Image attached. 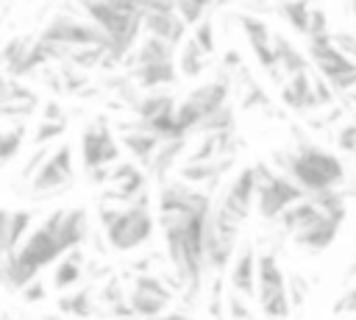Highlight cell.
<instances>
[{
	"label": "cell",
	"instance_id": "obj_1",
	"mask_svg": "<svg viewBox=\"0 0 356 320\" xmlns=\"http://www.w3.org/2000/svg\"><path fill=\"white\" fill-rule=\"evenodd\" d=\"M159 220L164 228L170 262L178 273V287L186 284V298H195L206 267V237L211 228V200L189 184H167L159 192Z\"/></svg>",
	"mask_w": 356,
	"mask_h": 320
},
{
	"label": "cell",
	"instance_id": "obj_2",
	"mask_svg": "<svg viewBox=\"0 0 356 320\" xmlns=\"http://www.w3.org/2000/svg\"><path fill=\"white\" fill-rule=\"evenodd\" d=\"M281 164H284L286 175H292L309 195L337 189L345 178L342 161L334 153H328L323 147H314L309 142H300L298 150L281 156Z\"/></svg>",
	"mask_w": 356,
	"mask_h": 320
},
{
	"label": "cell",
	"instance_id": "obj_3",
	"mask_svg": "<svg viewBox=\"0 0 356 320\" xmlns=\"http://www.w3.org/2000/svg\"><path fill=\"white\" fill-rule=\"evenodd\" d=\"M100 220L106 228V239L117 250H131L139 248L145 239L153 234V217H150V203L147 192H139L128 209H100Z\"/></svg>",
	"mask_w": 356,
	"mask_h": 320
},
{
	"label": "cell",
	"instance_id": "obj_4",
	"mask_svg": "<svg viewBox=\"0 0 356 320\" xmlns=\"http://www.w3.org/2000/svg\"><path fill=\"white\" fill-rule=\"evenodd\" d=\"M225 100H228V81H225V75L220 72L217 81L197 86V89L189 92V97L175 109L178 134L186 136L189 131H197V125H200L209 114H214L220 106H225Z\"/></svg>",
	"mask_w": 356,
	"mask_h": 320
},
{
	"label": "cell",
	"instance_id": "obj_5",
	"mask_svg": "<svg viewBox=\"0 0 356 320\" xmlns=\"http://www.w3.org/2000/svg\"><path fill=\"white\" fill-rule=\"evenodd\" d=\"M259 173V192H256V203L264 220H275L281 217V211L286 206H292L295 200L306 198L309 192L292 178V175H275L270 170H264V164H256Z\"/></svg>",
	"mask_w": 356,
	"mask_h": 320
},
{
	"label": "cell",
	"instance_id": "obj_6",
	"mask_svg": "<svg viewBox=\"0 0 356 320\" xmlns=\"http://www.w3.org/2000/svg\"><path fill=\"white\" fill-rule=\"evenodd\" d=\"M259 303L264 314L284 317L289 314V295H286V278L275 262L273 253L259 256V287H256Z\"/></svg>",
	"mask_w": 356,
	"mask_h": 320
},
{
	"label": "cell",
	"instance_id": "obj_7",
	"mask_svg": "<svg viewBox=\"0 0 356 320\" xmlns=\"http://www.w3.org/2000/svg\"><path fill=\"white\" fill-rule=\"evenodd\" d=\"M42 39L56 42V45H64L70 50L72 47H86V45H103V47H108V33L100 25H83V22L70 19V17H56L44 28Z\"/></svg>",
	"mask_w": 356,
	"mask_h": 320
},
{
	"label": "cell",
	"instance_id": "obj_8",
	"mask_svg": "<svg viewBox=\"0 0 356 320\" xmlns=\"http://www.w3.org/2000/svg\"><path fill=\"white\" fill-rule=\"evenodd\" d=\"M72 181V150L70 145H61L56 153H50L42 167L33 173L31 178V186L36 195H47L50 189H58V186H70Z\"/></svg>",
	"mask_w": 356,
	"mask_h": 320
},
{
	"label": "cell",
	"instance_id": "obj_9",
	"mask_svg": "<svg viewBox=\"0 0 356 320\" xmlns=\"http://www.w3.org/2000/svg\"><path fill=\"white\" fill-rule=\"evenodd\" d=\"M81 156H83V170L92 173L97 167H106L117 159V145L106 122H92L83 136H81Z\"/></svg>",
	"mask_w": 356,
	"mask_h": 320
},
{
	"label": "cell",
	"instance_id": "obj_10",
	"mask_svg": "<svg viewBox=\"0 0 356 320\" xmlns=\"http://www.w3.org/2000/svg\"><path fill=\"white\" fill-rule=\"evenodd\" d=\"M170 298H172V292H170L156 275H136L134 292H131L128 303H131L134 314L150 317V314H159Z\"/></svg>",
	"mask_w": 356,
	"mask_h": 320
},
{
	"label": "cell",
	"instance_id": "obj_11",
	"mask_svg": "<svg viewBox=\"0 0 356 320\" xmlns=\"http://www.w3.org/2000/svg\"><path fill=\"white\" fill-rule=\"evenodd\" d=\"M342 220H345V209H331V211H325L317 223H312L309 228L292 234V239H295L298 245H303V248L323 250V248H328V245L337 239V231H339Z\"/></svg>",
	"mask_w": 356,
	"mask_h": 320
},
{
	"label": "cell",
	"instance_id": "obj_12",
	"mask_svg": "<svg viewBox=\"0 0 356 320\" xmlns=\"http://www.w3.org/2000/svg\"><path fill=\"white\" fill-rule=\"evenodd\" d=\"M239 22H242V28H245V33L250 39V47H253L259 64L264 70H270L275 75V81H281L278 78V67L281 64H278V56H275V47H273V36H270L267 25L261 19H256V17H239Z\"/></svg>",
	"mask_w": 356,
	"mask_h": 320
},
{
	"label": "cell",
	"instance_id": "obj_13",
	"mask_svg": "<svg viewBox=\"0 0 356 320\" xmlns=\"http://www.w3.org/2000/svg\"><path fill=\"white\" fill-rule=\"evenodd\" d=\"M231 284L242 295H256V287H259V259H256L250 242L239 245V253H236V262H234V270H231Z\"/></svg>",
	"mask_w": 356,
	"mask_h": 320
},
{
	"label": "cell",
	"instance_id": "obj_14",
	"mask_svg": "<svg viewBox=\"0 0 356 320\" xmlns=\"http://www.w3.org/2000/svg\"><path fill=\"white\" fill-rule=\"evenodd\" d=\"M281 97H284V103H286L289 109H295V111H306V109H312V106L320 103V100H317V92H314V78H309L306 70L289 75V83L284 86Z\"/></svg>",
	"mask_w": 356,
	"mask_h": 320
},
{
	"label": "cell",
	"instance_id": "obj_15",
	"mask_svg": "<svg viewBox=\"0 0 356 320\" xmlns=\"http://www.w3.org/2000/svg\"><path fill=\"white\" fill-rule=\"evenodd\" d=\"M161 142H164V136L156 134V131H150V128H145L142 122H136L134 131H128V134L122 136V145H125L145 167H150V161H153L156 150L161 147Z\"/></svg>",
	"mask_w": 356,
	"mask_h": 320
},
{
	"label": "cell",
	"instance_id": "obj_16",
	"mask_svg": "<svg viewBox=\"0 0 356 320\" xmlns=\"http://www.w3.org/2000/svg\"><path fill=\"white\" fill-rule=\"evenodd\" d=\"M145 28H147V33H156V36L178 45L184 36L186 19L175 11H145Z\"/></svg>",
	"mask_w": 356,
	"mask_h": 320
},
{
	"label": "cell",
	"instance_id": "obj_17",
	"mask_svg": "<svg viewBox=\"0 0 356 320\" xmlns=\"http://www.w3.org/2000/svg\"><path fill=\"white\" fill-rule=\"evenodd\" d=\"M108 184L117 189L114 198H122V200H134L139 192H145V175L134 164H117L108 173Z\"/></svg>",
	"mask_w": 356,
	"mask_h": 320
},
{
	"label": "cell",
	"instance_id": "obj_18",
	"mask_svg": "<svg viewBox=\"0 0 356 320\" xmlns=\"http://www.w3.org/2000/svg\"><path fill=\"white\" fill-rule=\"evenodd\" d=\"M134 78L145 89H153L159 83H172L175 81V64H172V58L150 61V64H136L134 67Z\"/></svg>",
	"mask_w": 356,
	"mask_h": 320
},
{
	"label": "cell",
	"instance_id": "obj_19",
	"mask_svg": "<svg viewBox=\"0 0 356 320\" xmlns=\"http://www.w3.org/2000/svg\"><path fill=\"white\" fill-rule=\"evenodd\" d=\"M31 225V211H3V250L14 253L22 245V237Z\"/></svg>",
	"mask_w": 356,
	"mask_h": 320
},
{
	"label": "cell",
	"instance_id": "obj_20",
	"mask_svg": "<svg viewBox=\"0 0 356 320\" xmlns=\"http://www.w3.org/2000/svg\"><path fill=\"white\" fill-rule=\"evenodd\" d=\"M184 150V136H170V139H164L161 142V147L156 150V156H153V161H150V173L161 181L164 175H167V170L172 167V161L178 159V153Z\"/></svg>",
	"mask_w": 356,
	"mask_h": 320
},
{
	"label": "cell",
	"instance_id": "obj_21",
	"mask_svg": "<svg viewBox=\"0 0 356 320\" xmlns=\"http://www.w3.org/2000/svg\"><path fill=\"white\" fill-rule=\"evenodd\" d=\"M172 42L170 39H161V36H156V33H150L145 42H142V47L136 50V58H134V67L136 64H150V61H164V58H172Z\"/></svg>",
	"mask_w": 356,
	"mask_h": 320
},
{
	"label": "cell",
	"instance_id": "obj_22",
	"mask_svg": "<svg viewBox=\"0 0 356 320\" xmlns=\"http://www.w3.org/2000/svg\"><path fill=\"white\" fill-rule=\"evenodd\" d=\"M273 47H275V56H278V64H281V70L286 72V75H295V72H303V70H309V58H303L284 36H273Z\"/></svg>",
	"mask_w": 356,
	"mask_h": 320
},
{
	"label": "cell",
	"instance_id": "obj_23",
	"mask_svg": "<svg viewBox=\"0 0 356 320\" xmlns=\"http://www.w3.org/2000/svg\"><path fill=\"white\" fill-rule=\"evenodd\" d=\"M81 264H83V256H81V250H78V248H72V250H70V256L58 264V270H56V275H53L56 289L72 287V284L81 278Z\"/></svg>",
	"mask_w": 356,
	"mask_h": 320
},
{
	"label": "cell",
	"instance_id": "obj_24",
	"mask_svg": "<svg viewBox=\"0 0 356 320\" xmlns=\"http://www.w3.org/2000/svg\"><path fill=\"white\" fill-rule=\"evenodd\" d=\"M167 111H175V103L170 95H147V97L136 100V114L142 122H147L159 114H167Z\"/></svg>",
	"mask_w": 356,
	"mask_h": 320
},
{
	"label": "cell",
	"instance_id": "obj_25",
	"mask_svg": "<svg viewBox=\"0 0 356 320\" xmlns=\"http://www.w3.org/2000/svg\"><path fill=\"white\" fill-rule=\"evenodd\" d=\"M281 17H286L298 31L309 33V22H312V8L309 0H289L281 6Z\"/></svg>",
	"mask_w": 356,
	"mask_h": 320
},
{
	"label": "cell",
	"instance_id": "obj_26",
	"mask_svg": "<svg viewBox=\"0 0 356 320\" xmlns=\"http://www.w3.org/2000/svg\"><path fill=\"white\" fill-rule=\"evenodd\" d=\"M203 56H206V50L192 39V42H186V47H184V53H181V72L186 75V78H192V75H200V70H203Z\"/></svg>",
	"mask_w": 356,
	"mask_h": 320
},
{
	"label": "cell",
	"instance_id": "obj_27",
	"mask_svg": "<svg viewBox=\"0 0 356 320\" xmlns=\"http://www.w3.org/2000/svg\"><path fill=\"white\" fill-rule=\"evenodd\" d=\"M28 50H31V39H25V36H14V39L6 42V47H3V61H6L8 75L17 70V64L25 58Z\"/></svg>",
	"mask_w": 356,
	"mask_h": 320
},
{
	"label": "cell",
	"instance_id": "obj_28",
	"mask_svg": "<svg viewBox=\"0 0 356 320\" xmlns=\"http://www.w3.org/2000/svg\"><path fill=\"white\" fill-rule=\"evenodd\" d=\"M58 309L67 312V314H78V317H86L92 312V295L89 289H81L75 295H64L58 298Z\"/></svg>",
	"mask_w": 356,
	"mask_h": 320
},
{
	"label": "cell",
	"instance_id": "obj_29",
	"mask_svg": "<svg viewBox=\"0 0 356 320\" xmlns=\"http://www.w3.org/2000/svg\"><path fill=\"white\" fill-rule=\"evenodd\" d=\"M22 139H25V122H17L14 128H6L3 131V142H0V156L3 161L8 164L14 159V153L22 147Z\"/></svg>",
	"mask_w": 356,
	"mask_h": 320
},
{
	"label": "cell",
	"instance_id": "obj_30",
	"mask_svg": "<svg viewBox=\"0 0 356 320\" xmlns=\"http://www.w3.org/2000/svg\"><path fill=\"white\" fill-rule=\"evenodd\" d=\"M178 6V14L186 19V25H197L203 11L209 8V0H175Z\"/></svg>",
	"mask_w": 356,
	"mask_h": 320
},
{
	"label": "cell",
	"instance_id": "obj_31",
	"mask_svg": "<svg viewBox=\"0 0 356 320\" xmlns=\"http://www.w3.org/2000/svg\"><path fill=\"white\" fill-rule=\"evenodd\" d=\"M64 131H67V122H64V120H44V122L36 128V134H33V145H47L50 139L61 136Z\"/></svg>",
	"mask_w": 356,
	"mask_h": 320
},
{
	"label": "cell",
	"instance_id": "obj_32",
	"mask_svg": "<svg viewBox=\"0 0 356 320\" xmlns=\"http://www.w3.org/2000/svg\"><path fill=\"white\" fill-rule=\"evenodd\" d=\"M195 42L206 50V56H209V53H214V28H211V22H209V19L197 22V28H195Z\"/></svg>",
	"mask_w": 356,
	"mask_h": 320
},
{
	"label": "cell",
	"instance_id": "obj_33",
	"mask_svg": "<svg viewBox=\"0 0 356 320\" xmlns=\"http://www.w3.org/2000/svg\"><path fill=\"white\" fill-rule=\"evenodd\" d=\"M337 142H339V147L342 150H356V122H348L339 134H337Z\"/></svg>",
	"mask_w": 356,
	"mask_h": 320
},
{
	"label": "cell",
	"instance_id": "obj_34",
	"mask_svg": "<svg viewBox=\"0 0 356 320\" xmlns=\"http://www.w3.org/2000/svg\"><path fill=\"white\" fill-rule=\"evenodd\" d=\"M22 298H25V301H31V303H33V301H39V298H44V284H42L39 278H33L31 284H25V287H22Z\"/></svg>",
	"mask_w": 356,
	"mask_h": 320
},
{
	"label": "cell",
	"instance_id": "obj_35",
	"mask_svg": "<svg viewBox=\"0 0 356 320\" xmlns=\"http://www.w3.org/2000/svg\"><path fill=\"white\" fill-rule=\"evenodd\" d=\"M314 33H328L325 31V14L320 8L312 11V22H309V36H314Z\"/></svg>",
	"mask_w": 356,
	"mask_h": 320
},
{
	"label": "cell",
	"instance_id": "obj_36",
	"mask_svg": "<svg viewBox=\"0 0 356 320\" xmlns=\"http://www.w3.org/2000/svg\"><path fill=\"white\" fill-rule=\"evenodd\" d=\"M334 312H356V287L348 295H342V301L334 306Z\"/></svg>",
	"mask_w": 356,
	"mask_h": 320
},
{
	"label": "cell",
	"instance_id": "obj_37",
	"mask_svg": "<svg viewBox=\"0 0 356 320\" xmlns=\"http://www.w3.org/2000/svg\"><path fill=\"white\" fill-rule=\"evenodd\" d=\"M334 89V86H331ZM325 83H323V78H314V92H317V100L320 103H328V100H334V92H331Z\"/></svg>",
	"mask_w": 356,
	"mask_h": 320
},
{
	"label": "cell",
	"instance_id": "obj_38",
	"mask_svg": "<svg viewBox=\"0 0 356 320\" xmlns=\"http://www.w3.org/2000/svg\"><path fill=\"white\" fill-rule=\"evenodd\" d=\"M228 306H231V314H234V317H248V314H250L239 295H231V298H228Z\"/></svg>",
	"mask_w": 356,
	"mask_h": 320
},
{
	"label": "cell",
	"instance_id": "obj_39",
	"mask_svg": "<svg viewBox=\"0 0 356 320\" xmlns=\"http://www.w3.org/2000/svg\"><path fill=\"white\" fill-rule=\"evenodd\" d=\"M353 56H356V50H353Z\"/></svg>",
	"mask_w": 356,
	"mask_h": 320
}]
</instances>
